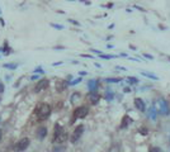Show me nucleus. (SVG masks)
<instances>
[{
	"mask_svg": "<svg viewBox=\"0 0 170 152\" xmlns=\"http://www.w3.org/2000/svg\"><path fill=\"white\" fill-rule=\"evenodd\" d=\"M158 108L155 106V105H151L150 108H149V112H147V117L151 119V120H156V118H158Z\"/></svg>",
	"mask_w": 170,
	"mask_h": 152,
	"instance_id": "12",
	"label": "nucleus"
},
{
	"mask_svg": "<svg viewBox=\"0 0 170 152\" xmlns=\"http://www.w3.org/2000/svg\"><path fill=\"white\" fill-rule=\"evenodd\" d=\"M81 57H86V58H93V56L91 54H80Z\"/></svg>",
	"mask_w": 170,
	"mask_h": 152,
	"instance_id": "28",
	"label": "nucleus"
},
{
	"mask_svg": "<svg viewBox=\"0 0 170 152\" xmlns=\"http://www.w3.org/2000/svg\"><path fill=\"white\" fill-rule=\"evenodd\" d=\"M0 23H1V25H5V22H4L3 18H0Z\"/></svg>",
	"mask_w": 170,
	"mask_h": 152,
	"instance_id": "37",
	"label": "nucleus"
},
{
	"mask_svg": "<svg viewBox=\"0 0 170 152\" xmlns=\"http://www.w3.org/2000/svg\"><path fill=\"white\" fill-rule=\"evenodd\" d=\"M130 91H131L130 88H124V93H130Z\"/></svg>",
	"mask_w": 170,
	"mask_h": 152,
	"instance_id": "38",
	"label": "nucleus"
},
{
	"mask_svg": "<svg viewBox=\"0 0 170 152\" xmlns=\"http://www.w3.org/2000/svg\"><path fill=\"white\" fill-rule=\"evenodd\" d=\"M1 51L4 52V54H9V53L11 52V48L9 47L8 41H5V42H4V45H3V50H1Z\"/></svg>",
	"mask_w": 170,
	"mask_h": 152,
	"instance_id": "15",
	"label": "nucleus"
},
{
	"mask_svg": "<svg viewBox=\"0 0 170 152\" xmlns=\"http://www.w3.org/2000/svg\"><path fill=\"white\" fill-rule=\"evenodd\" d=\"M48 86H50V81H48L47 79H41V80H38V82L36 84V86H34L33 91L37 94V93H41V91L46 90Z\"/></svg>",
	"mask_w": 170,
	"mask_h": 152,
	"instance_id": "7",
	"label": "nucleus"
},
{
	"mask_svg": "<svg viewBox=\"0 0 170 152\" xmlns=\"http://www.w3.org/2000/svg\"><path fill=\"white\" fill-rule=\"evenodd\" d=\"M88 88H89V91L90 93H96L98 88H99V80H89L88 81Z\"/></svg>",
	"mask_w": 170,
	"mask_h": 152,
	"instance_id": "11",
	"label": "nucleus"
},
{
	"mask_svg": "<svg viewBox=\"0 0 170 152\" xmlns=\"http://www.w3.org/2000/svg\"><path fill=\"white\" fill-rule=\"evenodd\" d=\"M145 128H146V127H141V129H140V132L142 133V134H146V133L149 132V131H147V129H145Z\"/></svg>",
	"mask_w": 170,
	"mask_h": 152,
	"instance_id": "27",
	"label": "nucleus"
},
{
	"mask_svg": "<svg viewBox=\"0 0 170 152\" xmlns=\"http://www.w3.org/2000/svg\"><path fill=\"white\" fill-rule=\"evenodd\" d=\"M144 56H145L146 58H149V60H154V57L151 56V54H147V53H145V54H144Z\"/></svg>",
	"mask_w": 170,
	"mask_h": 152,
	"instance_id": "29",
	"label": "nucleus"
},
{
	"mask_svg": "<svg viewBox=\"0 0 170 152\" xmlns=\"http://www.w3.org/2000/svg\"><path fill=\"white\" fill-rule=\"evenodd\" d=\"M144 76H146V77H149V79H152V80H159V77L158 76H155L154 74H150V72H141Z\"/></svg>",
	"mask_w": 170,
	"mask_h": 152,
	"instance_id": "17",
	"label": "nucleus"
},
{
	"mask_svg": "<svg viewBox=\"0 0 170 152\" xmlns=\"http://www.w3.org/2000/svg\"><path fill=\"white\" fill-rule=\"evenodd\" d=\"M107 82H121L122 79L121 77H113V79H105Z\"/></svg>",
	"mask_w": 170,
	"mask_h": 152,
	"instance_id": "22",
	"label": "nucleus"
},
{
	"mask_svg": "<svg viewBox=\"0 0 170 152\" xmlns=\"http://www.w3.org/2000/svg\"><path fill=\"white\" fill-rule=\"evenodd\" d=\"M64 151V147H55L53 148V152H62Z\"/></svg>",
	"mask_w": 170,
	"mask_h": 152,
	"instance_id": "26",
	"label": "nucleus"
},
{
	"mask_svg": "<svg viewBox=\"0 0 170 152\" xmlns=\"http://www.w3.org/2000/svg\"><path fill=\"white\" fill-rule=\"evenodd\" d=\"M79 74H80V75H81V76H84V75H86V74H88V72H86V71H80V72H79Z\"/></svg>",
	"mask_w": 170,
	"mask_h": 152,
	"instance_id": "35",
	"label": "nucleus"
},
{
	"mask_svg": "<svg viewBox=\"0 0 170 152\" xmlns=\"http://www.w3.org/2000/svg\"><path fill=\"white\" fill-rule=\"evenodd\" d=\"M100 98H102V96L99 95L98 93H89L88 94V100H89V103L91 105H96L99 103V100H100Z\"/></svg>",
	"mask_w": 170,
	"mask_h": 152,
	"instance_id": "9",
	"label": "nucleus"
},
{
	"mask_svg": "<svg viewBox=\"0 0 170 152\" xmlns=\"http://www.w3.org/2000/svg\"><path fill=\"white\" fill-rule=\"evenodd\" d=\"M0 93H4V85L0 82Z\"/></svg>",
	"mask_w": 170,
	"mask_h": 152,
	"instance_id": "32",
	"label": "nucleus"
},
{
	"mask_svg": "<svg viewBox=\"0 0 170 152\" xmlns=\"http://www.w3.org/2000/svg\"><path fill=\"white\" fill-rule=\"evenodd\" d=\"M0 100H1V98H0Z\"/></svg>",
	"mask_w": 170,
	"mask_h": 152,
	"instance_id": "40",
	"label": "nucleus"
},
{
	"mask_svg": "<svg viewBox=\"0 0 170 152\" xmlns=\"http://www.w3.org/2000/svg\"><path fill=\"white\" fill-rule=\"evenodd\" d=\"M79 96H80L79 93H74V94L71 95V103H73V104H74L76 100H79Z\"/></svg>",
	"mask_w": 170,
	"mask_h": 152,
	"instance_id": "20",
	"label": "nucleus"
},
{
	"mask_svg": "<svg viewBox=\"0 0 170 152\" xmlns=\"http://www.w3.org/2000/svg\"><path fill=\"white\" fill-rule=\"evenodd\" d=\"M149 152H163V151H161V148H159V147H151Z\"/></svg>",
	"mask_w": 170,
	"mask_h": 152,
	"instance_id": "24",
	"label": "nucleus"
},
{
	"mask_svg": "<svg viewBox=\"0 0 170 152\" xmlns=\"http://www.w3.org/2000/svg\"><path fill=\"white\" fill-rule=\"evenodd\" d=\"M38 77H39L38 75H32V76H31V80H37Z\"/></svg>",
	"mask_w": 170,
	"mask_h": 152,
	"instance_id": "31",
	"label": "nucleus"
},
{
	"mask_svg": "<svg viewBox=\"0 0 170 152\" xmlns=\"http://www.w3.org/2000/svg\"><path fill=\"white\" fill-rule=\"evenodd\" d=\"M113 98H114V94H113V91L108 88V89H107V93H105V99H107V100H112Z\"/></svg>",
	"mask_w": 170,
	"mask_h": 152,
	"instance_id": "16",
	"label": "nucleus"
},
{
	"mask_svg": "<svg viewBox=\"0 0 170 152\" xmlns=\"http://www.w3.org/2000/svg\"><path fill=\"white\" fill-rule=\"evenodd\" d=\"M36 134H37V138H38L39 141L45 140V137L47 136V128H46V127H43V126L38 127V128H37V132H36Z\"/></svg>",
	"mask_w": 170,
	"mask_h": 152,
	"instance_id": "13",
	"label": "nucleus"
},
{
	"mask_svg": "<svg viewBox=\"0 0 170 152\" xmlns=\"http://www.w3.org/2000/svg\"><path fill=\"white\" fill-rule=\"evenodd\" d=\"M67 132L60 123H55L53 126V136H52V143H64L67 141Z\"/></svg>",
	"mask_w": 170,
	"mask_h": 152,
	"instance_id": "1",
	"label": "nucleus"
},
{
	"mask_svg": "<svg viewBox=\"0 0 170 152\" xmlns=\"http://www.w3.org/2000/svg\"><path fill=\"white\" fill-rule=\"evenodd\" d=\"M59 65H62V61H59V62H53L52 66H59Z\"/></svg>",
	"mask_w": 170,
	"mask_h": 152,
	"instance_id": "30",
	"label": "nucleus"
},
{
	"mask_svg": "<svg viewBox=\"0 0 170 152\" xmlns=\"http://www.w3.org/2000/svg\"><path fill=\"white\" fill-rule=\"evenodd\" d=\"M5 68H9V70H15L17 68V63H4Z\"/></svg>",
	"mask_w": 170,
	"mask_h": 152,
	"instance_id": "19",
	"label": "nucleus"
},
{
	"mask_svg": "<svg viewBox=\"0 0 170 152\" xmlns=\"http://www.w3.org/2000/svg\"><path fill=\"white\" fill-rule=\"evenodd\" d=\"M83 133H84V126H83V124H79V126L74 129V132H73V134H71V138H70L71 143H76L80 138H81Z\"/></svg>",
	"mask_w": 170,
	"mask_h": 152,
	"instance_id": "6",
	"label": "nucleus"
},
{
	"mask_svg": "<svg viewBox=\"0 0 170 152\" xmlns=\"http://www.w3.org/2000/svg\"><path fill=\"white\" fill-rule=\"evenodd\" d=\"M132 118L128 115V114H124L123 115V118H122V122H121V124H119V128L121 129H126L127 127L130 126V124H132Z\"/></svg>",
	"mask_w": 170,
	"mask_h": 152,
	"instance_id": "10",
	"label": "nucleus"
},
{
	"mask_svg": "<svg viewBox=\"0 0 170 152\" xmlns=\"http://www.w3.org/2000/svg\"><path fill=\"white\" fill-rule=\"evenodd\" d=\"M50 25H51V27H53V28H56V29H64V25L57 24V23H50Z\"/></svg>",
	"mask_w": 170,
	"mask_h": 152,
	"instance_id": "23",
	"label": "nucleus"
},
{
	"mask_svg": "<svg viewBox=\"0 0 170 152\" xmlns=\"http://www.w3.org/2000/svg\"><path fill=\"white\" fill-rule=\"evenodd\" d=\"M51 112H52V108L47 103H39V104H37V106L34 109V114L38 118V120L48 119L50 115H51Z\"/></svg>",
	"mask_w": 170,
	"mask_h": 152,
	"instance_id": "2",
	"label": "nucleus"
},
{
	"mask_svg": "<svg viewBox=\"0 0 170 152\" xmlns=\"http://www.w3.org/2000/svg\"><path fill=\"white\" fill-rule=\"evenodd\" d=\"M107 8H109V9H110V8H113V3H109V4H107Z\"/></svg>",
	"mask_w": 170,
	"mask_h": 152,
	"instance_id": "36",
	"label": "nucleus"
},
{
	"mask_svg": "<svg viewBox=\"0 0 170 152\" xmlns=\"http://www.w3.org/2000/svg\"><path fill=\"white\" fill-rule=\"evenodd\" d=\"M118 56H116V54H100V58L103 60H110V58H116Z\"/></svg>",
	"mask_w": 170,
	"mask_h": 152,
	"instance_id": "18",
	"label": "nucleus"
},
{
	"mask_svg": "<svg viewBox=\"0 0 170 152\" xmlns=\"http://www.w3.org/2000/svg\"><path fill=\"white\" fill-rule=\"evenodd\" d=\"M158 112L161 114V115H168L170 113V106H169V103L164 99V98H159L158 99Z\"/></svg>",
	"mask_w": 170,
	"mask_h": 152,
	"instance_id": "5",
	"label": "nucleus"
},
{
	"mask_svg": "<svg viewBox=\"0 0 170 152\" xmlns=\"http://www.w3.org/2000/svg\"><path fill=\"white\" fill-rule=\"evenodd\" d=\"M127 81H128L130 84H137L138 79H136V77H133V76H130V77H127Z\"/></svg>",
	"mask_w": 170,
	"mask_h": 152,
	"instance_id": "21",
	"label": "nucleus"
},
{
	"mask_svg": "<svg viewBox=\"0 0 170 152\" xmlns=\"http://www.w3.org/2000/svg\"><path fill=\"white\" fill-rule=\"evenodd\" d=\"M81 80H83V79H81V77H79V79H76V80H74V81L70 82V85H76V84H79V82H80Z\"/></svg>",
	"mask_w": 170,
	"mask_h": 152,
	"instance_id": "25",
	"label": "nucleus"
},
{
	"mask_svg": "<svg viewBox=\"0 0 170 152\" xmlns=\"http://www.w3.org/2000/svg\"><path fill=\"white\" fill-rule=\"evenodd\" d=\"M70 22H71L73 24H76V25H80V23H79V22H76V20H73V19H70Z\"/></svg>",
	"mask_w": 170,
	"mask_h": 152,
	"instance_id": "33",
	"label": "nucleus"
},
{
	"mask_svg": "<svg viewBox=\"0 0 170 152\" xmlns=\"http://www.w3.org/2000/svg\"><path fill=\"white\" fill-rule=\"evenodd\" d=\"M34 72H43V71H42V70H41V67H37V68H36V71H34Z\"/></svg>",
	"mask_w": 170,
	"mask_h": 152,
	"instance_id": "34",
	"label": "nucleus"
},
{
	"mask_svg": "<svg viewBox=\"0 0 170 152\" xmlns=\"http://www.w3.org/2000/svg\"><path fill=\"white\" fill-rule=\"evenodd\" d=\"M133 103H135V106L140 110V112H145V110H146V105H145L144 100L141 98H135Z\"/></svg>",
	"mask_w": 170,
	"mask_h": 152,
	"instance_id": "14",
	"label": "nucleus"
},
{
	"mask_svg": "<svg viewBox=\"0 0 170 152\" xmlns=\"http://www.w3.org/2000/svg\"><path fill=\"white\" fill-rule=\"evenodd\" d=\"M88 114H89V108L86 105H80V106L75 108V110L73 112V119H71V122H70V123L74 124L76 119H83V118L86 117Z\"/></svg>",
	"mask_w": 170,
	"mask_h": 152,
	"instance_id": "3",
	"label": "nucleus"
},
{
	"mask_svg": "<svg viewBox=\"0 0 170 152\" xmlns=\"http://www.w3.org/2000/svg\"><path fill=\"white\" fill-rule=\"evenodd\" d=\"M29 145H31V140H29L28 137H24V138L19 140L15 145H14L13 150H14V152H22V151L27 150Z\"/></svg>",
	"mask_w": 170,
	"mask_h": 152,
	"instance_id": "4",
	"label": "nucleus"
},
{
	"mask_svg": "<svg viewBox=\"0 0 170 152\" xmlns=\"http://www.w3.org/2000/svg\"><path fill=\"white\" fill-rule=\"evenodd\" d=\"M1 137H3V131L0 129V140H1Z\"/></svg>",
	"mask_w": 170,
	"mask_h": 152,
	"instance_id": "39",
	"label": "nucleus"
},
{
	"mask_svg": "<svg viewBox=\"0 0 170 152\" xmlns=\"http://www.w3.org/2000/svg\"><path fill=\"white\" fill-rule=\"evenodd\" d=\"M67 82L65 81V80H61V79H59V80H56V85H55V88H56V91L57 93H62V91H65L66 90V88H67Z\"/></svg>",
	"mask_w": 170,
	"mask_h": 152,
	"instance_id": "8",
	"label": "nucleus"
}]
</instances>
